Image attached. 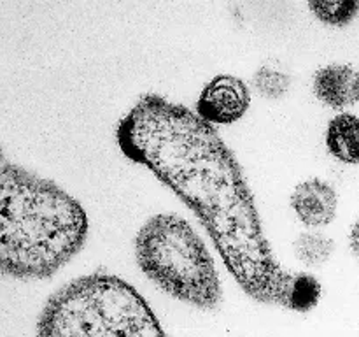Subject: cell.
<instances>
[{
  "label": "cell",
  "instance_id": "cell-8",
  "mask_svg": "<svg viewBox=\"0 0 359 337\" xmlns=\"http://www.w3.org/2000/svg\"><path fill=\"white\" fill-rule=\"evenodd\" d=\"M330 154L347 165H359V116L342 112L332 118L326 130Z\"/></svg>",
  "mask_w": 359,
  "mask_h": 337
},
{
  "label": "cell",
  "instance_id": "cell-6",
  "mask_svg": "<svg viewBox=\"0 0 359 337\" xmlns=\"http://www.w3.org/2000/svg\"><path fill=\"white\" fill-rule=\"evenodd\" d=\"M291 207L307 227H326L337 218L339 195L330 183L319 178L300 183L291 193Z\"/></svg>",
  "mask_w": 359,
  "mask_h": 337
},
{
  "label": "cell",
  "instance_id": "cell-5",
  "mask_svg": "<svg viewBox=\"0 0 359 337\" xmlns=\"http://www.w3.org/2000/svg\"><path fill=\"white\" fill-rule=\"evenodd\" d=\"M251 90L231 74H219L203 86L196 102V112L210 125H231L248 112Z\"/></svg>",
  "mask_w": 359,
  "mask_h": 337
},
{
  "label": "cell",
  "instance_id": "cell-2",
  "mask_svg": "<svg viewBox=\"0 0 359 337\" xmlns=\"http://www.w3.org/2000/svg\"><path fill=\"white\" fill-rule=\"evenodd\" d=\"M88 214L56 183L2 157L0 267L14 279H46L83 249Z\"/></svg>",
  "mask_w": 359,
  "mask_h": 337
},
{
  "label": "cell",
  "instance_id": "cell-11",
  "mask_svg": "<svg viewBox=\"0 0 359 337\" xmlns=\"http://www.w3.org/2000/svg\"><path fill=\"white\" fill-rule=\"evenodd\" d=\"M252 86L262 97L279 100L290 91L291 76L272 65H262L252 76Z\"/></svg>",
  "mask_w": 359,
  "mask_h": 337
},
{
  "label": "cell",
  "instance_id": "cell-9",
  "mask_svg": "<svg viewBox=\"0 0 359 337\" xmlns=\"http://www.w3.org/2000/svg\"><path fill=\"white\" fill-rule=\"evenodd\" d=\"M335 242L321 232H304L294 241V255L304 265L321 267L332 258Z\"/></svg>",
  "mask_w": 359,
  "mask_h": 337
},
{
  "label": "cell",
  "instance_id": "cell-10",
  "mask_svg": "<svg viewBox=\"0 0 359 337\" xmlns=\"http://www.w3.org/2000/svg\"><path fill=\"white\" fill-rule=\"evenodd\" d=\"M309 9L323 23L332 25V27H346L359 14V2L358 0H344V2L314 0V2H309Z\"/></svg>",
  "mask_w": 359,
  "mask_h": 337
},
{
  "label": "cell",
  "instance_id": "cell-3",
  "mask_svg": "<svg viewBox=\"0 0 359 337\" xmlns=\"http://www.w3.org/2000/svg\"><path fill=\"white\" fill-rule=\"evenodd\" d=\"M37 337H168L146 298L107 272L76 277L42 308Z\"/></svg>",
  "mask_w": 359,
  "mask_h": 337
},
{
  "label": "cell",
  "instance_id": "cell-1",
  "mask_svg": "<svg viewBox=\"0 0 359 337\" xmlns=\"http://www.w3.org/2000/svg\"><path fill=\"white\" fill-rule=\"evenodd\" d=\"M116 140L196 214L245 295L291 309L300 272L284 270L273 256L244 172L216 126L186 105L147 93L123 116Z\"/></svg>",
  "mask_w": 359,
  "mask_h": 337
},
{
  "label": "cell",
  "instance_id": "cell-7",
  "mask_svg": "<svg viewBox=\"0 0 359 337\" xmlns=\"http://www.w3.org/2000/svg\"><path fill=\"white\" fill-rule=\"evenodd\" d=\"M314 93L332 109H346L359 102V72L346 63H330L316 72Z\"/></svg>",
  "mask_w": 359,
  "mask_h": 337
},
{
  "label": "cell",
  "instance_id": "cell-12",
  "mask_svg": "<svg viewBox=\"0 0 359 337\" xmlns=\"http://www.w3.org/2000/svg\"><path fill=\"white\" fill-rule=\"evenodd\" d=\"M349 244H351V249H353L354 255H356L359 258V218L356 221H354L353 228H351Z\"/></svg>",
  "mask_w": 359,
  "mask_h": 337
},
{
  "label": "cell",
  "instance_id": "cell-4",
  "mask_svg": "<svg viewBox=\"0 0 359 337\" xmlns=\"http://www.w3.org/2000/svg\"><path fill=\"white\" fill-rule=\"evenodd\" d=\"M135 260L165 293L212 311L223 300L216 263L195 228L182 216L149 218L135 237Z\"/></svg>",
  "mask_w": 359,
  "mask_h": 337
}]
</instances>
